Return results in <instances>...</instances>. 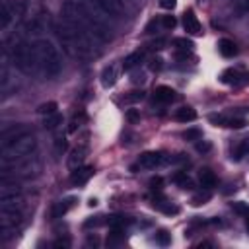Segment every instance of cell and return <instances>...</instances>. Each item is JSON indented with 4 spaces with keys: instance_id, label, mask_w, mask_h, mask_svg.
<instances>
[{
    "instance_id": "cell-1",
    "label": "cell",
    "mask_w": 249,
    "mask_h": 249,
    "mask_svg": "<svg viewBox=\"0 0 249 249\" xmlns=\"http://www.w3.org/2000/svg\"><path fill=\"white\" fill-rule=\"evenodd\" d=\"M62 18H64V21L78 25L80 29L89 33L97 43H105L111 39L105 19L101 16L93 14L91 8L88 4H84L82 0H64L62 2Z\"/></svg>"
},
{
    "instance_id": "cell-2",
    "label": "cell",
    "mask_w": 249,
    "mask_h": 249,
    "mask_svg": "<svg viewBox=\"0 0 249 249\" xmlns=\"http://www.w3.org/2000/svg\"><path fill=\"white\" fill-rule=\"evenodd\" d=\"M53 29H54V35H56L62 51L66 54H70L72 58L91 60L95 56L93 43H97V41L89 33H86L84 29H80L78 25H72L68 21H62V23H56Z\"/></svg>"
},
{
    "instance_id": "cell-3",
    "label": "cell",
    "mask_w": 249,
    "mask_h": 249,
    "mask_svg": "<svg viewBox=\"0 0 249 249\" xmlns=\"http://www.w3.org/2000/svg\"><path fill=\"white\" fill-rule=\"evenodd\" d=\"M37 148V138L33 132H29L25 126H12L2 132V167H8L27 156H31Z\"/></svg>"
},
{
    "instance_id": "cell-4",
    "label": "cell",
    "mask_w": 249,
    "mask_h": 249,
    "mask_svg": "<svg viewBox=\"0 0 249 249\" xmlns=\"http://www.w3.org/2000/svg\"><path fill=\"white\" fill-rule=\"evenodd\" d=\"M33 45L37 54V72L47 80L56 78L62 72V58L58 54V49L47 39H37Z\"/></svg>"
},
{
    "instance_id": "cell-5",
    "label": "cell",
    "mask_w": 249,
    "mask_h": 249,
    "mask_svg": "<svg viewBox=\"0 0 249 249\" xmlns=\"http://www.w3.org/2000/svg\"><path fill=\"white\" fill-rule=\"evenodd\" d=\"M12 62L14 66L23 72V74H35L37 72V54H35V45L27 41L16 43L12 49Z\"/></svg>"
},
{
    "instance_id": "cell-6",
    "label": "cell",
    "mask_w": 249,
    "mask_h": 249,
    "mask_svg": "<svg viewBox=\"0 0 249 249\" xmlns=\"http://www.w3.org/2000/svg\"><path fill=\"white\" fill-rule=\"evenodd\" d=\"M0 224H2V237L4 239L14 237L23 224L21 206H0Z\"/></svg>"
},
{
    "instance_id": "cell-7",
    "label": "cell",
    "mask_w": 249,
    "mask_h": 249,
    "mask_svg": "<svg viewBox=\"0 0 249 249\" xmlns=\"http://www.w3.org/2000/svg\"><path fill=\"white\" fill-rule=\"evenodd\" d=\"M23 195L21 189L16 183H8V179H2L0 187V206H21Z\"/></svg>"
},
{
    "instance_id": "cell-8",
    "label": "cell",
    "mask_w": 249,
    "mask_h": 249,
    "mask_svg": "<svg viewBox=\"0 0 249 249\" xmlns=\"http://www.w3.org/2000/svg\"><path fill=\"white\" fill-rule=\"evenodd\" d=\"M14 167H12V175L16 177H25V179H29V177H33V175H37L39 173V169H41V161H39V158L37 156H27V158H23V160H19V161H16V163H12Z\"/></svg>"
},
{
    "instance_id": "cell-9",
    "label": "cell",
    "mask_w": 249,
    "mask_h": 249,
    "mask_svg": "<svg viewBox=\"0 0 249 249\" xmlns=\"http://www.w3.org/2000/svg\"><path fill=\"white\" fill-rule=\"evenodd\" d=\"M167 161H169V158L163 152H144V154H140V158L136 160L132 169H156L160 165H165Z\"/></svg>"
},
{
    "instance_id": "cell-10",
    "label": "cell",
    "mask_w": 249,
    "mask_h": 249,
    "mask_svg": "<svg viewBox=\"0 0 249 249\" xmlns=\"http://www.w3.org/2000/svg\"><path fill=\"white\" fill-rule=\"evenodd\" d=\"M220 82L231 88H243L249 84V72L241 70V68H226L220 74Z\"/></svg>"
},
{
    "instance_id": "cell-11",
    "label": "cell",
    "mask_w": 249,
    "mask_h": 249,
    "mask_svg": "<svg viewBox=\"0 0 249 249\" xmlns=\"http://www.w3.org/2000/svg\"><path fill=\"white\" fill-rule=\"evenodd\" d=\"M101 14L111 16V18H119L124 14V4L123 0H89Z\"/></svg>"
},
{
    "instance_id": "cell-12",
    "label": "cell",
    "mask_w": 249,
    "mask_h": 249,
    "mask_svg": "<svg viewBox=\"0 0 249 249\" xmlns=\"http://www.w3.org/2000/svg\"><path fill=\"white\" fill-rule=\"evenodd\" d=\"M210 123H214L216 126H228V128H243L247 124V121L243 117H235V115H210Z\"/></svg>"
},
{
    "instance_id": "cell-13",
    "label": "cell",
    "mask_w": 249,
    "mask_h": 249,
    "mask_svg": "<svg viewBox=\"0 0 249 249\" xmlns=\"http://www.w3.org/2000/svg\"><path fill=\"white\" fill-rule=\"evenodd\" d=\"M93 167L91 165H80V167H76V169H72V173H70V183L74 185V187H82V185H86L91 177H93Z\"/></svg>"
},
{
    "instance_id": "cell-14",
    "label": "cell",
    "mask_w": 249,
    "mask_h": 249,
    "mask_svg": "<svg viewBox=\"0 0 249 249\" xmlns=\"http://www.w3.org/2000/svg\"><path fill=\"white\" fill-rule=\"evenodd\" d=\"M183 27H185V31L189 35H195V37L202 35V25H200V21H198V18L195 16L193 10H187L183 14Z\"/></svg>"
},
{
    "instance_id": "cell-15",
    "label": "cell",
    "mask_w": 249,
    "mask_h": 249,
    "mask_svg": "<svg viewBox=\"0 0 249 249\" xmlns=\"http://www.w3.org/2000/svg\"><path fill=\"white\" fill-rule=\"evenodd\" d=\"M175 89H171L169 86H158L154 89V103L158 105H167L171 101H175Z\"/></svg>"
},
{
    "instance_id": "cell-16",
    "label": "cell",
    "mask_w": 249,
    "mask_h": 249,
    "mask_svg": "<svg viewBox=\"0 0 249 249\" xmlns=\"http://www.w3.org/2000/svg\"><path fill=\"white\" fill-rule=\"evenodd\" d=\"M86 156H88V148H86V146H78V148H74V150L70 152L68 160H66V165H68V169L72 171V169H76V167L84 165V161H86Z\"/></svg>"
},
{
    "instance_id": "cell-17",
    "label": "cell",
    "mask_w": 249,
    "mask_h": 249,
    "mask_svg": "<svg viewBox=\"0 0 249 249\" xmlns=\"http://www.w3.org/2000/svg\"><path fill=\"white\" fill-rule=\"evenodd\" d=\"M14 16H16V10L10 6V2H8V0H4V2H2V8H0V27H2L4 31L10 27V23H12Z\"/></svg>"
},
{
    "instance_id": "cell-18",
    "label": "cell",
    "mask_w": 249,
    "mask_h": 249,
    "mask_svg": "<svg viewBox=\"0 0 249 249\" xmlns=\"http://www.w3.org/2000/svg\"><path fill=\"white\" fill-rule=\"evenodd\" d=\"M117 84V66L115 64H109V66H105L103 70H101V86L105 88V89H109V88H113Z\"/></svg>"
},
{
    "instance_id": "cell-19",
    "label": "cell",
    "mask_w": 249,
    "mask_h": 249,
    "mask_svg": "<svg viewBox=\"0 0 249 249\" xmlns=\"http://www.w3.org/2000/svg\"><path fill=\"white\" fill-rule=\"evenodd\" d=\"M72 206H74V198H72V196L62 198V200H58V202L53 204V208H51V216H53V218H62Z\"/></svg>"
},
{
    "instance_id": "cell-20",
    "label": "cell",
    "mask_w": 249,
    "mask_h": 249,
    "mask_svg": "<svg viewBox=\"0 0 249 249\" xmlns=\"http://www.w3.org/2000/svg\"><path fill=\"white\" fill-rule=\"evenodd\" d=\"M154 208H158V210H161L163 214H167V216H175L177 212H179V206L177 204H173V202H169L167 198H163V196H156L154 198Z\"/></svg>"
},
{
    "instance_id": "cell-21",
    "label": "cell",
    "mask_w": 249,
    "mask_h": 249,
    "mask_svg": "<svg viewBox=\"0 0 249 249\" xmlns=\"http://www.w3.org/2000/svg\"><path fill=\"white\" fill-rule=\"evenodd\" d=\"M198 181H200V187L202 189H214L216 187V175H214V171L212 169H208V167H202L200 171H198Z\"/></svg>"
},
{
    "instance_id": "cell-22",
    "label": "cell",
    "mask_w": 249,
    "mask_h": 249,
    "mask_svg": "<svg viewBox=\"0 0 249 249\" xmlns=\"http://www.w3.org/2000/svg\"><path fill=\"white\" fill-rule=\"evenodd\" d=\"M218 51H220V54L226 56V58H231V56L237 54V47H235V43H233L231 39H226V37L218 41Z\"/></svg>"
},
{
    "instance_id": "cell-23",
    "label": "cell",
    "mask_w": 249,
    "mask_h": 249,
    "mask_svg": "<svg viewBox=\"0 0 249 249\" xmlns=\"http://www.w3.org/2000/svg\"><path fill=\"white\" fill-rule=\"evenodd\" d=\"M195 119H196V111L189 105H183L175 111V121H179V123H191Z\"/></svg>"
},
{
    "instance_id": "cell-24",
    "label": "cell",
    "mask_w": 249,
    "mask_h": 249,
    "mask_svg": "<svg viewBox=\"0 0 249 249\" xmlns=\"http://www.w3.org/2000/svg\"><path fill=\"white\" fill-rule=\"evenodd\" d=\"M142 60H144V51H142V49H138V51L130 53V54L123 60V68H124V70H132V68H134V66H138Z\"/></svg>"
},
{
    "instance_id": "cell-25",
    "label": "cell",
    "mask_w": 249,
    "mask_h": 249,
    "mask_svg": "<svg viewBox=\"0 0 249 249\" xmlns=\"http://www.w3.org/2000/svg\"><path fill=\"white\" fill-rule=\"evenodd\" d=\"M43 124H45L47 130H56V128L62 124V115H60L58 111H54V113H51V115H45Z\"/></svg>"
},
{
    "instance_id": "cell-26",
    "label": "cell",
    "mask_w": 249,
    "mask_h": 249,
    "mask_svg": "<svg viewBox=\"0 0 249 249\" xmlns=\"http://www.w3.org/2000/svg\"><path fill=\"white\" fill-rule=\"evenodd\" d=\"M173 183H175L177 187H181V189H191V187H193L191 177H189L185 171H177V173L173 175Z\"/></svg>"
},
{
    "instance_id": "cell-27",
    "label": "cell",
    "mask_w": 249,
    "mask_h": 249,
    "mask_svg": "<svg viewBox=\"0 0 249 249\" xmlns=\"http://www.w3.org/2000/svg\"><path fill=\"white\" fill-rule=\"evenodd\" d=\"M88 121V117H86V113L84 111H78V113H74V117H72V121H70V126H68V130L70 132H76L84 123Z\"/></svg>"
},
{
    "instance_id": "cell-28",
    "label": "cell",
    "mask_w": 249,
    "mask_h": 249,
    "mask_svg": "<svg viewBox=\"0 0 249 249\" xmlns=\"http://www.w3.org/2000/svg\"><path fill=\"white\" fill-rule=\"evenodd\" d=\"M105 222H107L109 228H123V230H124V226H126L130 220H126L124 216H109Z\"/></svg>"
},
{
    "instance_id": "cell-29",
    "label": "cell",
    "mask_w": 249,
    "mask_h": 249,
    "mask_svg": "<svg viewBox=\"0 0 249 249\" xmlns=\"http://www.w3.org/2000/svg\"><path fill=\"white\" fill-rule=\"evenodd\" d=\"M173 47L179 49V51H183V53H189L193 49V41H189L185 37H177V39H173Z\"/></svg>"
},
{
    "instance_id": "cell-30",
    "label": "cell",
    "mask_w": 249,
    "mask_h": 249,
    "mask_svg": "<svg viewBox=\"0 0 249 249\" xmlns=\"http://www.w3.org/2000/svg\"><path fill=\"white\" fill-rule=\"evenodd\" d=\"M210 200V193H208V189H204V191H200V193H196L193 198H191V202H193V206H200V204H206Z\"/></svg>"
},
{
    "instance_id": "cell-31",
    "label": "cell",
    "mask_w": 249,
    "mask_h": 249,
    "mask_svg": "<svg viewBox=\"0 0 249 249\" xmlns=\"http://www.w3.org/2000/svg\"><path fill=\"white\" fill-rule=\"evenodd\" d=\"M183 138L185 140H191V142H196V140H202V132L198 128H187L183 132Z\"/></svg>"
},
{
    "instance_id": "cell-32",
    "label": "cell",
    "mask_w": 249,
    "mask_h": 249,
    "mask_svg": "<svg viewBox=\"0 0 249 249\" xmlns=\"http://www.w3.org/2000/svg\"><path fill=\"white\" fill-rule=\"evenodd\" d=\"M233 10H235V14H239V16H247V14H249V0H235Z\"/></svg>"
},
{
    "instance_id": "cell-33",
    "label": "cell",
    "mask_w": 249,
    "mask_h": 249,
    "mask_svg": "<svg viewBox=\"0 0 249 249\" xmlns=\"http://www.w3.org/2000/svg\"><path fill=\"white\" fill-rule=\"evenodd\" d=\"M142 99H144V91L142 89H134V91H130V93L124 95V101L126 103H138Z\"/></svg>"
},
{
    "instance_id": "cell-34",
    "label": "cell",
    "mask_w": 249,
    "mask_h": 249,
    "mask_svg": "<svg viewBox=\"0 0 249 249\" xmlns=\"http://www.w3.org/2000/svg\"><path fill=\"white\" fill-rule=\"evenodd\" d=\"M154 239H156V243H158V245H163V247L171 243V237H169V233H167L165 230H160V231L156 233V237H154Z\"/></svg>"
},
{
    "instance_id": "cell-35",
    "label": "cell",
    "mask_w": 249,
    "mask_h": 249,
    "mask_svg": "<svg viewBox=\"0 0 249 249\" xmlns=\"http://www.w3.org/2000/svg\"><path fill=\"white\" fill-rule=\"evenodd\" d=\"M160 23H161V27H163V29H173V27L177 25V19H175L173 16H161Z\"/></svg>"
},
{
    "instance_id": "cell-36",
    "label": "cell",
    "mask_w": 249,
    "mask_h": 249,
    "mask_svg": "<svg viewBox=\"0 0 249 249\" xmlns=\"http://www.w3.org/2000/svg\"><path fill=\"white\" fill-rule=\"evenodd\" d=\"M54 111H56V103H54V101H49V103H45V105L39 107V113H41V115H51V113H54Z\"/></svg>"
},
{
    "instance_id": "cell-37",
    "label": "cell",
    "mask_w": 249,
    "mask_h": 249,
    "mask_svg": "<svg viewBox=\"0 0 249 249\" xmlns=\"http://www.w3.org/2000/svg\"><path fill=\"white\" fill-rule=\"evenodd\" d=\"M161 183H163L161 177H152V179H150V187H152V191H158V193H160V191H161Z\"/></svg>"
},
{
    "instance_id": "cell-38",
    "label": "cell",
    "mask_w": 249,
    "mask_h": 249,
    "mask_svg": "<svg viewBox=\"0 0 249 249\" xmlns=\"http://www.w3.org/2000/svg\"><path fill=\"white\" fill-rule=\"evenodd\" d=\"M177 4V0H160V6L165 8V10H173Z\"/></svg>"
},
{
    "instance_id": "cell-39",
    "label": "cell",
    "mask_w": 249,
    "mask_h": 249,
    "mask_svg": "<svg viewBox=\"0 0 249 249\" xmlns=\"http://www.w3.org/2000/svg\"><path fill=\"white\" fill-rule=\"evenodd\" d=\"M130 80H132V84H142L146 78H144V74H142V72H134Z\"/></svg>"
},
{
    "instance_id": "cell-40",
    "label": "cell",
    "mask_w": 249,
    "mask_h": 249,
    "mask_svg": "<svg viewBox=\"0 0 249 249\" xmlns=\"http://www.w3.org/2000/svg\"><path fill=\"white\" fill-rule=\"evenodd\" d=\"M53 245H54V247H70V239H62V237H58Z\"/></svg>"
},
{
    "instance_id": "cell-41",
    "label": "cell",
    "mask_w": 249,
    "mask_h": 249,
    "mask_svg": "<svg viewBox=\"0 0 249 249\" xmlns=\"http://www.w3.org/2000/svg\"><path fill=\"white\" fill-rule=\"evenodd\" d=\"M150 68L152 70H160L161 68V58H152L150 60Z\"/></svg>"
},
{
    "instance_id": "cell-42",
    "label": "cell",
    "mask_w": 249,
    "mask_h": 249,
    "mask_svg": "<svg viewBox=\"0 0 249 249\" xmlns=\"http://www.w3.org/2000/svg\"><path fill=\"white\" fill-rule=\"evenodd\" d=\"M196 150L198 152H208L210 150V144L208 142H196Z\"/></svg>"
},
{
    "instance_id": "cell-43",
    "label": "cell",
    "mask_w": 249,
    "mask_h": 249,
    "mask_svg": "<svg viewBox=\"0 0 249 249\" xmlns=\"http://www.w3.org/2000/svg\"><path fill=\"white\" fill-rule=\"evenodd\" d=\"M163 45H165V41H154L152 49H163Z\"/></svg>"
},
{
    "instance_id": "cell-44",
    "label": "cell",
    "mask_w": 249,
    "mask_h": 249,
    "mask_svg": "<svg viewBox=\"0 0 249 249\" xmlns=\"http://www.w3.org/2000/svg\"><path fill=\"white\" fill-rule=\"evenodd\" d=\"M136 119H138V115L134 111H128V121H136Z\"/></svg>"
},
{
    "instance_id": "cell-45",
    "label": "cell",
    "mask_w": 249,
    "mask_h": 249,
    "mask_svg": "<svg viewBox=\"0 0 249 249\" xmlns=\"http://www.w3.org/2000/svg\"><path fill=\"white\" fill-rule=\"evenodd\" d=\"M245 226H247V231H249V212H247V222H245Z\"/></svg>"
},
{
    "instance_id": "cell-46",
    "label": "cell",
    "mask_w": 249,
    "mask_h": 249,
    "mask_svg": "<svg viewBox=\"0 0 249 249\" xmlns=\"http://www.w3.org/2000/svg\"><path fill=\"white\" fill-rule=\"evenodd\" d=\"M16 2H18V0H16Z\"/></svg>"
}]
</instances>
